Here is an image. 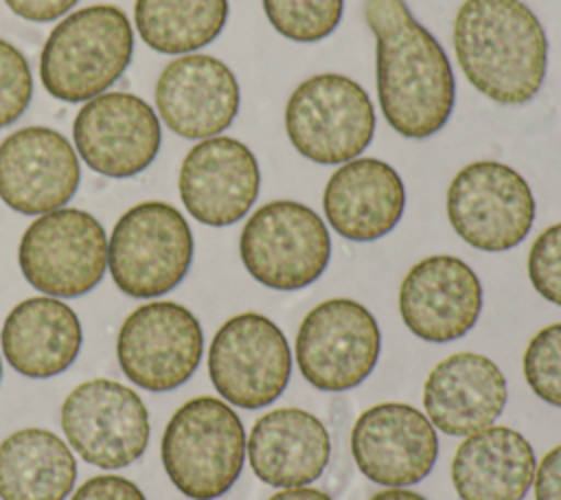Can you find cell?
Returning <instances> with one entry per match:
<instances>
[{"mask_svg": "<svg viewBox=\"0 0 561 500\" xmlns=\"http://www.w3.org/2000/svg\"><path fill=\"white\" fill-rule=\"evenodd\" d=\"M454 50L467 81L500 105L528 103L548 70V37L522 0H465Z\"/></svg>", "mask_w": 561, "mask_h": 500, "instance_id": "obj_2", "label": "cell"}, {"mask_svg": "<svg viewBox=\"0 0 561 500\" xmlns=\"http://www.w3.org/2000/svg\"><path fill=\"white\" fill-rule=\"evenodd\" d=\"M537 215L535 195L513 167L476 160L462 167L447 189V217L471 248L504 252L526 239Z\"/></svg>", "mask_w": 561, "mask_h": 500, "instance_id": "obj_9", "label": "cell"}, {"mask_svg": "<svg viewBox=\"0 0 561 500\" xmlns=\"http://www.w3.org/2000/svg\"><path fill=\"white\" fill-rule=\"evenodd\" d=\"M267 500H333V498L313 487H294V489H283Z\"/></svg>", "mask_w": 561, "mask_h": 500, "instance_id": "obj_34", "label": "cell"}, {"mask_svg": "<svg viewBox=\"0 0 561 500\" xmlns=\"http://www.w3.org/2000/svg\"><path fill=\"white\" fill-rule=\"evenodd\" d=\"M533 482L535 500H561V443L541 458Z\"/></svg>", "mask_w": 561, "mask_h": 500, "instance_id": "obj_32", "label": "cell"}, {"mask_svg": "<svg viewBox=\"0 0 561 500\" xmlns=\"http://www.w3.org/2000/svg\"><path fill=\"white\" fill-rule=\"evenodd\" d=\"M399 311L403 325L425 342L458 340L480 318L482 283L458 257H425L401 281Z\"/></svg>", "mask_w": 561, "mask_h": 500, "instance_id": "obj_18", "label": "cell"}, {"mask_svg": "<svg viewBox=\"0 0 561 500\" xmlns=\"http://www.w3.org/2000/svg\"><path fill=\"white\" fill-rule=\"evenodd\" d=\"M204 353L202 325L173 300L136 307L121 325L116 357L123 375L149 393H169L193 377Z\"/></svg>", "mask_w": 561, "mask_h": 500, "instance_id": "obj_12", "label": "cell"}, {"mask_svg": "<svg viewBox=\"0 0 561 500\" xmlns=\"http://www.w3.org/2000/svg\"><path fill=\"white\" fill-rule=\"evenodd\" d=\"M18 263L37 292L77 298L101 283L107 268V237L94 215L57 208L28 224L18 246Z\"/></svg>", "mask_w": 561, "mask_h": 500, "instance_id": "obj_8", "label": "cell"}, {"mask_svg": "<svg viewBox=\"0 0 561 500\" xmlns=\"http://www.w3.org/2000/svg\"><path fill=\"white\" fill-rule=\"evenodd\" d=\"M7 7L28 22H53L66 15L79 0H4Z\"/></svg>", "mask_w": 561, "mask_h": 500, "instance_id": "obj_33", "label": "cell"}, {"mask_svg": "<svg viewBox=\"0 0 561 500\" xmlns=\"http://www.w3.org/2000/svg\"><path fill=\"white\" fill-rule=\"evenodd\" d=\"M33 99V75L24 53L0 39V127L15 123Z\"/></svg>", "mask_w": 561, "mask_h": 500, "instance_id": "obj_29", "label": "cell"}, {"mask_svg": "<svg viewBox=\"0 0 561 500\" xmlns=\"http://www.w3.org/2000/svg\"><path fill=\"white\" fill-rule=\"evenodd\" d=\"M81 160L105 178H131L158 156L162 132L153 107L129 92H103L81 105L72 123Z\"/></svg>", "mask_w": 561, "mask_h": 500, "instance_id": "obj_14", "label": "cell"}, {"mask_svg": "<svg viewBox=\"0 0 561 500\" xmlns=\"http://www.w3.org/2000/svg\"><path fill=\"white\" fill-rule=\"evenodd\" d=\"M263 11L283 37L320 42L337 29L344 0H263Z\"/></svg>", "mask_w": 561, "mask_h": 500, "instance_id": "obj_27", "label": "cell"}, {"mask_svg": "<svg viewBox=\"0 0 561 500\" xmlns=\"http://www.w3.org/2000/svg\"><path fill=\"white\" fill-rule=\"evenodd\" d=\"M70 500H147L136 482L123 476L103 474L88 478Z\"/></svg>", "mask_w": 561, "mask_h": 500, "instance_id": "obj_31", "label": "cell"}, {"mask_svg": "<svg viewBox=\"0 0 561 500\" xmlns=\"http://www.w3.org/2000/svg\"><path fill=\"white\" fill-rule=\"evenodd\" d=\"M370 500H425L421 493L416 491H408L403 487H390L386 491L375 493Z\"/></svg>", "mask_w": 561, "mask_h": 500, "instance_id": "obj_35", "label": "cell"}, {"mask_svg": "<svg viewBox=\"0 0 561 500\" xmlns=\"http://www.w3.org/2000/svg\"><path fill=\"white\" fill-rule=\"evenodd\" d=\"M81 180L79 156L53 127L28 125L0 143V200L22 215L64 208Z\"/></svg>", "mask_w": 561, "mask_h": 500, "instance_id": "obj_15", "label": "cell"}, {"mask_svg": "<svg viewBox=\"0 0 561 500\" xmlns=\"http://www.w3.org/2000/svg\"><path fill=\"white\" fill-rule=\"evenodd\" d=\"M134 53L129 18L116 4H90L66 15L39 53V81L64 103L103 94L127 70Z\"/></svg>", "mask_w": 561, "mask_h": 500, "instance_id": "obj_3", "label": "cell"}, {"mask_svg": "<svg viewBox=\"0 0 561 500\" xmlns=\"http://www.w3.org/2000/svg\"><path fill=\"white\" fill-rule=\"evenodd\" d=\"M322 208L340 237L375 241L399 224L405 208V186L388 162L353 158L327 180Z\"/></svg>", "mask_w": 561, "mask_h": 500, "instance_id": "obj_21", "label": "cell"}, {"mask_svg": "<svg viewBox=\"0 0 561 500\" xmlns=\"http://www.w3.org/2000/svg\"><path fill=\"white\" fill-rule=\"evenodd\" d=\"M528 279L541 298L561 307V221L548 226L533 241Z\"/></svg>", "mask_w": 561, "mask_h": 500, "instance_id": "obj_30", "label": "cell"}, {"mask_svg": "<svg viewBox=\"0 0 561 500\" xmlns=\"http://www.w3.org/2000/svg\"><path fill=\"white\" fill-rule=\"evenodd\" d=\"M83 331L77 314L55 296L18 303L0 331L2 355L13 371L31 379H48L77 360Z\"/></svg>", "mask_w": 561, "mask_h": 500, "instance_id": "obj_23", "label": "cell"}, {"mask_svg": "<svg viewBox=\"0 0 561 500\" xmlns=\"http://www.w3.org/2000/svg\"><path fill=\"white\" fill-rule=\"evenodd\" d=\"M508 399L500 366L480 353L440 360L423 384V406L432 425L449 436H469L495 423Z\"/></svg>", "mask_w": 561, "mask_h": 500, "instance_id": "obj_20", "label": "cell"}, {"mask_svg": "<svg viewBox=\"0 0 561 500\" xmlns=\"http://www.w3.org/2000/svg\"><path fill=\"white\" fill-rule=\"evenodd\" d=\"M285 132L294 149L318 164L357 158L375 136V107L368 92L340 72L305 79L285 105Z\"/></svg>", "mask_w": 561, "mask_h": 500, "instance_id": "obj_6", "label": "cell"}, {"mask_svg": "<svg viewBox=\"0 0 561 500\" xmlns=\"http://www.w3.org/2000/svg\"><path fill=\"white\" fill-rule=\"evenodd\" d=\"M245 452L261 482L280 489L307 487L329 465L331 436L313 412L274 408L254 421Z\"/></svg>", "mask_w": 561, "mask_h": 500, "instance_id": "obj_22", "label": "cell"}, {"mask_svg": "<svg viewBox=\"0 0 561 500\" xmlns=\"http://www.w3.org/2000/svg\"><path fill=\"white\" fill-rule=\"evenodd\" d=\"M208 377L228 404L245 410L265 408L289 384V342L267 316L254 311L237 314L213 336Z\"/></svg>", "mask_w": 561, "mask_h": 500, "instance_id": "obj_10", "label": "cell"}, {"mask_svg": "<svg viewBox=\"0 0 561 500\" xmlns=\"http://www.w3.org/2000/svg\"><path fill=\"white\" fill-rule=\"evenodd\" d=\"M239 81L217 57L188 53L169 61L156 81L160 121L182 138H213L239 112Z\"/></svg>", "mask_w": 561, "mask_h": 500, "instance_id": "obj_19", "label": "cell"}, {"mask_svg": "<svg viewBox=\"0 0 561 500\" xmlns=\"http://www.w3.org/2000/svg\"><path fill=\"white\" fill-rule=\"evenodd\" d=\"M239 254L261 285L296 292L327 270L331 237L313 208L294 200H276L250 215L239 237Z\"/></svg>", "mask_w": 561, "mask_h": 500, "instance_id": "obj_7", "label": "cell"}, {"mask_svg": "<svg viewBox=\"0 0 561 500\" xmlns=\"http://www.w3.org/2000/svg\"><path fill=\"white\" fill-rule=\"evenodd\" d=\"M379 351V325L353 298H329L316 305L296 333V362L302 377L327 393L359 386L377 366Z\"/></svg>", "mask_w": 561, "mask_h": 500, "instance_id": "obj_11", "label": "cell"}, {"mask_svg": "<svg viewBox=\"0 0 561 500\" xmlns=\"http://www.w3.org/2000/svg\"><path fill=\"white\" fill-rule=\"evenodd\" d=\"M524 377L541 401L561 408V322L530 338L524 351Z\"/></svg>", "mask_w": 561, "mask_h": 500, "instance_id": "obj_28", "label": "cell"}, {"mask_svg": "<svg viewBox=\"0 0 561 500\" xmlns=\"http://www.w3.org/2000/svg\"><path fill=\"white\" fill-rule=\"evenodd\" d=\"M261 171L252 149L230 136L199 140L180 164L178 189L184 208L206 226H230L259 197Z\"/></svg>", "mask_w": 561, "mask_h": 500, "instance_id": "obj_17", "label": "cell"}, {"mask_svg": "<svg viewBox=\"0 0 561 500\" xmlns=\"http://www.w3.org/2000/svg\"><path fill=\"white\" fill-rule=\"evenodd\" d=\"M0 379H2V360H0Z\"/></svg>", "mask_w": 561, "mask_h": 500, "instance_id": "obj_36", "label": "cell"}, {"mask_svg": "<svg viewBox=\"0 0 561 500\" xmlns=\"http://www.w3.org/2000/svg\"><path fill=\"white\" fill-rule=\"evenodd\" d=\"M228 0H136L140 39L162 55H188L224 31Z\"/></svg>", "mask_w": 561, "mask_h": 500, "instance_id": "obj_26", "label": "cell"}, {"mask_svg": "<svg viewBox=\"0 0 561 500\" xmlns=\"http://www.w3.org/2000/svg\"><path fill=\"white\" fill-rule=\"evenodd\" d=\"M535 467V452L524 434L506 425H489L458 445L451 482L460 500H524Z\"/></svg>", "mask_w": 561, "mask_h": 500, "instance_id": "obj_24", "label": "cell"}, {"mask_svg": "<svg viewBox=\"0 0 561 500\" xmlns=\"http://www.w3.org/2000/svg\"><path fill=\"white\" fill-rule=\"evenodd\" d=\"M364 20L377 42V96L388 125L403 138L440 132L454 110L456 81L438 39L403 0H366Z\"/></svg>", "mask_w": 561, "mask_h": 500, "instance_id": "obj_1", "label": "cell"}, {"mask_svg": "<svg viewBox=\"0 0 561 500\" xmlns=\"http://www.w3.org/2000/svg\"><path fill=\"white\" fill-rule=\"evenodd\" d=\"M77 480L68 443L44 428H22L0 443L2 500H66Z\"/></svg>", "mask_w": 561, "mask_h": 500, "instance_id": "obj_25", "label": "cell"}, {"mask_svg": "<svg viewBox=\"0 0 561 500\" xmlns=\"http://www.w3.org/2000/svg\"><path fill=\"white\" fill-rule=\"evenodd\" d=\"M193 232L184 215L160 200L127 208L107 239V268L131 298H158L175 289L193 263Z\"/></svg>", "mask_w": 561, "mask_h": 500, "instance_id": "obj_5", "label": "cell"}, {"mask_svg": "<svg viewBox=\"0 0 561 500\" xmlns=\"http://www.w3.org/2000/svg\"><path fill=\"white\" fill-rule=\"evenodd\" d=\"M357 469L383 487L421 482L438 456V436L421 410L399 401L366 408L351 432Z\"/></svg>", "mask_w": 561, "mask_h": 500, "instance_id": "obj_16", "label": "cell"}, {"mask_svg": "<svg viewBox=\"0 0 561 500\" xmlns=\"http://www.w3.org/2000/svg\"><path fill=\"white\" fill-rule=\"evenodd\" d=\"M68 445L90 465L121 469L142 456L149 443V412L140 395L114 379H88L61 404Z\"/></svg>", "mask_w": 561, "mask_h": 500, "instance_id": "obj_13", "label": "cell"}, {"mask_svg": "<svg viewBox=\"0 0 561 500\" xmlns=\"http://www.w3.org/2000/svg\"><path fill=\"white\" fill-rule=\"evenodd\" d=\"M245 443L239 414L226 401L202 395L173 412L160 456L180 493L191 500H217L241 476Z\"/></svg>", "mask_w": 561, "mask_h": 500, "instance_id": "obj_4", "label": "cell"}]
</instances>
